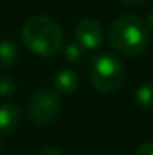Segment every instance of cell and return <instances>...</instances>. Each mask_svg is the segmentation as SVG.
I'll return each mask as SVG.
<instances>
[{
  "mask_svg": "<svg viewBox=\"0 0 153 155\" xmlns=\"http://www.w3.org/2000/svg\"><path fill=\"white\" fill-rule=\"evenodd\" d=\"M21 38L31 53L38 56H51L63 46V28L54 18L36 15L25 21Z\"/></svg>",
  "mask_w": 153,
  "mask_h": 155,
  "instance_id": "1",
  "label": "cell"
},
{
  "mask_svg": "<svg viewBox=\"0 0 153 155\" xmlns=\"http://www.w3.org/2000/svg\"><path fill=\"white\" fill-rule=\"evenodd\" d=\"M109 40L112 46L122 54L135 56L145 51L148 46L150 33L145 20L135 15H123L110 25Z\"/></svg>",
  "mask_w": 153,
  "mask_h": 155,
  "instance_id": "2",
  "label": "cell"
},
{
  "mask_svg": "<svg viewBox=\"0 0 153 155\" xmlns=\"http://www.w3.org/2000/svg\"><path fill=\"white\" fill-rule=\"evenodd\" d=\"M125 68L117 56L110 53H99L91 60L89 79L91 84L100 93L117 91L123 83Z\"/></svg>",
  "mask_w": 153,
  "mask_h": 155,
  "instance_id": "3",
  "label": "cell"
},
{
  "mask_svg": "<svg viewBox=\"0 0 153 155\" xmlns=\"http://www.w3.org/2000/svg\"><path fill=\"white\" fill-rule=\"evenodd\" d=\"M61 109L59 104V96L56 91L49 87H43L31 94L28 101V114L30 119L38 125H45L53 122L58 117Z\"/></svg>",
  "mask_w": 153,
  "mask_h": 155,
  "instance_id": "4",
  "label": "cell"
},
{
  "mask_svg": "<svg viewBox=\"0 0 153 155\" xmlns=\"http://www.w3.org/2000/svg\"><path fill=\"white\" fill-rule=\"evenodd\" d=\"M76 38L84 50H97L104 41V31L99 21L84 18L76 25Z\"/></svg>",
  "mask_w": 153,
  "mask_h": 155,
  "instance_id": "5",
  "label": "cell"
},
{
  "mask_svg": "<svg viewBox=\"0 0 153 155\" xmlns=\"http://www.w3.org/2000/svg\"><path fill=\"white\" fill-rule=\"evenodd\" d=\"M20 122V110L12 102L0 104V135H8L17 130Z\"/></svg>",
  "mask_w": 153,
  "mask_h": 155,
  "instance_id": "6",
  "label": "cell"
},
{
  "mask_svg": "<svg viewBox=\"0 0 153 155\" xmlns=\"http://www.w3.org/2000/svg\"><path fill=\"white\" fill-rule=\"evenodd\" d=\"M79 86V76L76 74L72 69H61L56 73L54 76V87H56V93L61 94H72Z\"/></svg>",
  "mask_w": 153,
  "mask_h": 155,
  "instance_id": "7",
  "label": "cell"
},
{
  "mask_svg": "<svg viewBox=\"0 0 153 155\" xmlns=\"http://www.w3.org/2000/svg\"><path fill=\"white\" fill-rule=\"evenodd\" d=\"M18 58V46L10 40L0 41V66L2 68H10L17 63Z\"/></svg>",
  "mask_w": 153,
  "mask_h": 155,
  "instance_id": "8",
  "label": "cell"
},
{
  "mask_svg": "<svg viewBox=\"0 0 153 155\" xmlns=\"http://www.w3.org/2000/svg\"><path fill=\"white\" fill-rule=\"evenodd\" d=\"M137 104L143 109H153V83L142 84L135 93Z\"/></svg>",
  "mask_w": 153,
  "mask_h": 155,
  "instance_id": "9",
  "label": "cell"
},
{
  "mask_svg": "<svg viewBox=\"0 0 153 155\" xmlns=\"http://www.w3.org/2000/svg\"><path fill=\"white\" fill-rule=\"evenodd\" d=\"M64 56H66L68 61L78 63L84 58V48L81 45H76V43H69V45L64 48Z\"/></svg>",
  "mask_w": 153,
  "mask_h": 155,
  "instance_id": "10",
  "label": "cell"
},
{
  "mask_svg": "<svg viewBox=\"0 0 153 155\" xmlns=\"http://www.w3.org/2000/svg\"><path fill=\"white\" fill-rule=\"evenodd\" d=\"M17 83L10 74H0V96H10L15 91Z\"/></svg>",
  "mask_w": 153,
  "mask_h": 155,
  "instance_id": "11",
  "label": "cell"
},
{
  "mask_svg": "<svg viewBox=\"0 0 153 155\" xmlns=\"http://www.w3.org/2000/svg\"><path fill=\"white\" fill-rule=\"evenodd\" d=\"M135 155H153V142H143L137 147Z\"/></svg>",
  "mask_w": 153,
  "mask_h": 155,
  "instance_id": "12",
  "label": "cell"
},
{
  "mask_svg": "<svg viewBox=\"0 0 153 155\" xmlns=\"http://www.w3.org/2000/svg\"><path fill=\"white\" fill-rule=\"evenodd\" d=\"M38 155H64V153L61 152V150L54 149V147H43Z\"/></svg>",
  "mask_w": 153,
  "mask_h": 155,
  "instance_id": "13",
  "label": "cell"
},
{
  "mask_svg": "<svg viewBox=\"0 0 153 155\" xmlns=\"http://www.w3.org/2000/svg\"><path fill=\"white\" fill-rule=\"evenodd\" d=\"M145 23H147L148 28H153V10H151L150 13H148V17H147V20H145Z\"/></svg>",
  "mask_w": 153,
  "mask_h": 155,
  "instance_id": "14",
  "label": "cell"
},
{
  "mask_svg": "<svg viewBox=\"0 0 153 155\" xmlns=\"http://www.w3.org/2000/svg\"><path fill=\"white\" fill-rule=\"evenodd\" d=\"M120 2L127 3V5H140V3H143L145 0H120Z\"/></svg>",
  "mask_w": 153,
  "mask_h": 155,
  "instance_id": "15",
  "label": "cell"
},
{
  "mask_svg": "<svg viewBox=\"0 0 153 155\" xmlns=\"http://www.w3.org/2000/svg\"><path fill=\"white\" fill-rule=\"evenodd\" d=\"M0 152H2V142H0Z\"/></svg>",
  "mask_w": 153,
  "mask_h": 155,
  "instance_id": "16",
  "label": "cell"
}]
</instances>
